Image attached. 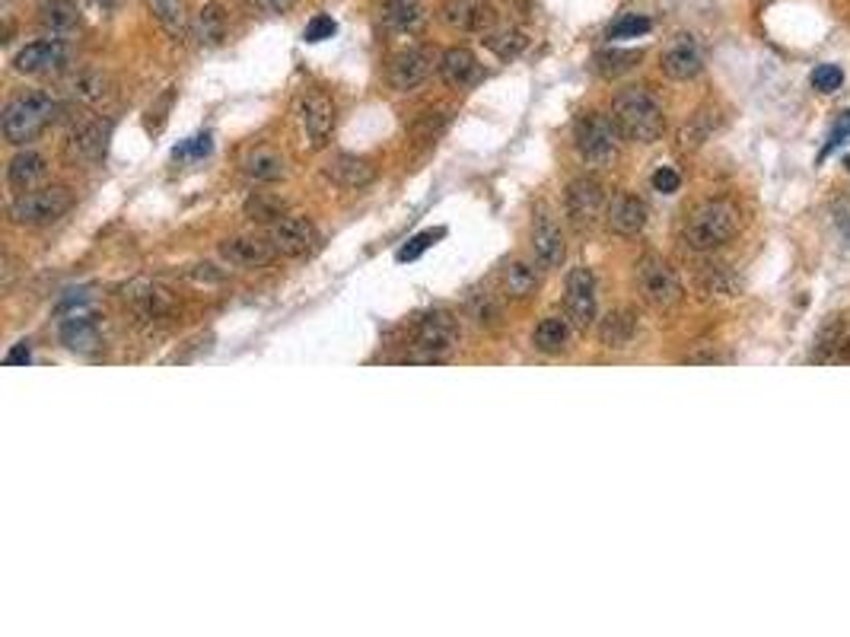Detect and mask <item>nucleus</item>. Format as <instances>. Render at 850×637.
Masks as SVG:
<instances>
[{
    "instance_id": "f257e3e1",
    "label": "nucleus",
    "mask_w": 850,
    "mask_h": 637,
    "mask_svg": "<svg viewBox=\"0 0 850 637\" xmlns=\"http://www.w3.org/2000/svg\"><path fill=\"white\" fill-rule=\"evenodd\" d=\"M612 118L621 131L634 144H656L666 131V115L659 99L647 90V86H628L615 96Z\"/></svg>"
},
{
    "instance_id": "f03ea898",
    "label": "nucleus",
    "mask_w": 850,
    "mask_h": 637,
    "mask_svg": "<svg viewBox=\"0 0 850 637\" xmlns=\"http://www.w3.org/2000/svg\"><path fill=\"white\" fill-rule=\"evenodd\" d=\"M736 233H739L736 204L714 198V201H704L701 208L691 211L682 239L691 252H717L726 243H733Z\"/></svg>"
},
{
    "instance_id": "7ed1b4c3",
    "label": "nucleus",
    "mask_w": 850,
    "mask_h": 637,
    "mask_svg": "<svg viewBox=\"0 0 850 637\" xmlns=\"http://www.w3.org/2000/svg\"><path fill=\"white\" fill-rule=\"evenodd\" d=\"M58 112V102L48 93H23L13 96L4 106V118H0V131L10 144L23 147L51 125V118Z\"/></svg>"
},
{
    "instance_id": "20e7f679",
    "label": "nucleus",
    "mask_w": 850,
    "mask_h": 637,
    "mask_svg": "<svg viewBox=\"0 0 850 637\" xmlns=\"http://www.w3.org/2000/svg\"><path fill=\"white\" fill-rule=\"evenodd\" d=\"M618 144H621V131L615 125V118L602 115V112H586L577 118L574 147L586 166H596V169L612 166L618 160Z\"/></svg>"
},
{
    "instance_id": "39448f33",
    "label": "nucleus",
    "mask_w": 850,
    "mask_h": 637,
    "mask_svg": "<svg viewBox=\"0 0 850 637\" xmlns=\"http://www.w3.org/2000/svg\"><path fill=\"white\" fill-rule=\"evenodd\" d=\"M71 208H74V195L64 185L29 188V192L13 198L10 220L16 227H48V223L61 220Z\"/></svg>"
},
{
    "instance_id": "423d86ee",
    "label": "nucleus",
    "mask_w": 850,
    "mask_h": 637,
    "mask_svg": "<svg viewBox=\"0 0 850 637\" xmlns=\"http://www.w3.org/2000/svg\"><path fill=\"white\" fill-rule=\"evenodd\" d=\"M634 278H637V290L650 306L656 309H672L675 303L682 300V281L675 268L659 255H644L634 268Z\"/></svg>"
},
{
    "instance_id": "0eeeda50",
    "label": "nucleus",
    "mask_w": 850,
    "mask_h": 637,
    "mask_svg": "<svg viewBox=\"0 0 850 637\" xmlns=\"http://www.w3.org/2000/svg\"><path fill=\"white\" fill-rule=\"evenodd\" d=\"M459 344V322L449 309H433V313L421 316L418 322V335H414V354L411 360H424V364H433V360H443L456 351Z\"/></svg>"
},
{
    "instance_id": "6e6552de",
    "label": "nucleus",
    "mask_w": 850,
    "mask_h": 637,
    "mask_svg": "<svg viewBox=\"0 0 850 637\" xmlns=\"http://www.w3.org/2000/svg\"><path fill=\"white\" fill-rule=\"evenodd\" d=\"M67 61H71V48H67L64 39H42V42H32L16 51L13 71L26 74V77H45V74L64 71Z\"/></svg>"
},
{
    "instance_id": "1a4fd4ad",
    "label": "nucleus",
    "mask_w": 850,
    "mask_h": 637,
    "mask_svg": "<svg viewBox=\"0 0 850 637\" xmlns=\"http://www.w3.org/2000/svg\"><path fill=\"white\" fill-rule=\"evenodd\" d=\"M564 306H567V319L574 329L586 332L589 325L596 322V278L589 268H574L567 274V294H564Z\"/></svg>"
},
{
    "instance_id": "9d476101",
    "label": "nucleus",
    "mask_w": 850,
    "mask_h": 637,
    "mask_svg": "<svg viewBox=\"0 0 850 637\" xmlns=\"http://www.w3.org/2000/svg\"><path fill=\"white\" fill-rule=\"evenodd\" d=\"M564 211L577 230H589L605 211V188L596 179H574L567 185Z\"/></svg>"
},
{
    "instance_id": "9b49d317",
    "label": "nucleus",
    "mask_w": 850,
    "mask_h": 637,
    "mask_svg": "<svg viewBox=\"0 0 850 637\" xmlns=\"http://www.w3.org/2000/svg\"><path fill=\"white\" fill-rule=\"evenodd\" d=\"M268 243L274 246L277 255L300 258L319 246V230L309 217H281L271 227Z\"/></svg>"
},
{
    "instance_id": "f8f14e48",
    "label": "nucleus",
    "mask_w": 850,
    "mask_h": 637,
    "mask_svg": "<svg viewBox=\"0 0 850 637\" xmlns=\"http://www.w3.org/2000/svg\"><path fill=\"white\" fill-rule=\"evenodd\" d=\"M659 67H663V74L669 80H679V83L695 80L704 71V48H701V42L695 36H688V32L675 36L666 45L663 58H659Z\"/></svg>"
},
{
    "instance_id": "ddd939ff",
    "label": "nucleus",
    "mask_w": 850,
    "mask_h": 637,
    "mask_svg": "<svg viewBox=\"0 0 850 637\" xmlns=\"http://www.w3.org/2000/svg\"><path fill=\"white\" fill-rule=\"evenodd\" d=\"M300 125L312 150H322L335 131V102L325 93H306L300 99Z\"/></svg>"
},
{
    "instance_id": "4468645a",
    "label": "nucleus",
    "mask_w": 850,
    "mask_h": 637,
    "mask_svg": "<svg viewBox=\"0 0 850 637\" xmlns=\"http://www.w3.org/2000/svg\"><path fill=\"white\" fill-rule=\"evenodd\" d=\"M430 74H433V55H430V48H424V45L398 51V55L392 58V64H389V83L395 86L398 93L418 90L421 83H427Z\"/></svg>"
},
{
    "instance_id": "2eb2a0df",
    "label": "nucleus",
    "mask_w": 850,
    "mask_h": 637,
    "mask_svg": "<svg viewBox=\"0 0 850 637\" xmlns=\"http://www.w3.org/2000/svg\"><path fill=\"white\" fill-rule=\"evenodd\" d=\"M440 16L449 29L456 32H491L497 13L491 0H446L440 7Z\"/></svg>"
},
{
    "instance_id": "dca6fc26",
    "label": "nucleus",
    "mask_w": 850,
    "mask_h": 637,
    "mask_svg": "<svg viewBox=\"0 0 850 637\" xmlns=\"http://www.w3.org/2000/svg\"><path fill=\"white\" fill-rule=\"evenodd\" d=\"M440 77L453 90H468L481 80V64L468 48H446L440 55Z\"/></svg>"
},
{
    "instance_id": "f3484780",
    "label": "nucleus",
    "mask_w": 850,
    "mask_h": 637,
    "mask_svg": "<svg viewBox=\"0 0 850 637\" xmlns=\"http://www.w3.org/2000/svg\"><path fill=\"white\" fill-rule=\"evenodd\" d=\"M106 144H109V125L93 118V122H83L71 131V137H67V153L80 163H96L102 160V153H106Z\"/></svg>"
},
{
    "instance_id": "a211bd4d",
    "label": "nucleus",
    "mask_w": 850,
    "mask_h": 637,
    "mask_svg": "<svg viewBox=\"0 0 850 637\" xmlns=\"http://www.w3.org/2000/svg\"><path fill=\"white\" fill-rule=\"evenodd\" d=\"M605 220H609L612 233L637 236V233H644V227H647V204L640 201L637 195H618L609 204V214H605Z\"/></svg>"
},
{
    "instance_id": "6ab92c4d",
    "label": "nucleus",
    "mask_w": 850,
    "mask_h": 637,
    "mask_svg": "<svg viewBox=\"0 0 850 637\" xmlns=\"http://www.w3.org/2000/svg\"><path fill=\"white\" fill-rule=\"evenodd\" d=\"M532 252L539 258L542 268H561L567 246H564V236L561 227L554 223L551 217H539L532 227Z\"/></svg>"
},
{
    "instance_id": "aec40b11",
    "label": "nucleus",
    "mask_w": 850,
    "mask_h": 637,
    "mask_svg": "<svg viewBox=\"0 0 850 637\" xmlns=\"http://www.w3.org/2000/svg\"><path fill=\"white\" fill-rule=\"evenodd\" d=\"M223 258H227L230 265H239V268H265L271 258L277 255L271 243H265V239H255V236H236V239H227V243L220 246Z\"/></svg>"
},
{
    "instance_id": "412c9836",
    "label": "nucleus",
    "mask_w": 850,
    "mask_h": 637,
    "mask_svg": "<svg viewBox=\"0 0 850 637\" xmlns=\"http://www.w3.org/2000/svg\"><path fill=\"white\" fill-rule=\"evenodd\" d=\"M39 26L51 39H67L80 26V10L74 0H42Z\"/></svg>"
},
{
    "instance_id": "4be33fe9",
    "label": "nucleus",
    "mask_w": 850,
    "mask_h": 637,
    "mask_svg": "<svg viewBox=\"0 0 850 637\" xmlns=\"http://www.w3.org/2000/svg\"><path fill=\"white\" fill-rule=\"evenodd\" d=\"M192 32L201 48H217L227 42V32H230V20H227V10L220 4H204L198 10V16L192 20Z\"/></svg>"
},
{
    "instance_id": "5701e85b",
    "label": "nucleus",
    "mask_w": 850,
    "mask_h": 637,
    "mask_svg": "<svg viewBox=\"0 0 850 637\" xmlns=\"http://www.w3.org/2000/svg\"><path fill=\"white\" fill-rule=\"evenodd\" d=\"M147 10L166 29V36L176 42H182L188 36V29H192V16H188L185 0H147Z\"/></svg>"
},
{
    "instance_id": "b1692460",
    "label": "nucleus",
    "mask_w": 850,
    "mask_h": 637,
    "mask_svg": "<svg viewBox=\"0 0 850 637\" xmlns=\"http://www.w3.org/2000/svg\"><path fill=\"white\" fill-rule=\"evenodd\" d=\"M45 172H48V163H45L42 153L23 150V153H16L7 166V182H10V188H16V192H29L32 185H39L45 179Z\"/></svg>"
},
{
    "instance_id": "393cba45",
    "label": "nucleus",
    "mask_w": 850,
    "mask_h": 637,
    "mask_svg": "<svg viewBox=\"0 0 850 637\" xmlns=\"http://www.w3.org/2000/svg\"><path fill=\"white\" fill-rule=\"evenodd\" d=\"M58 335H61V341L67 344V348L77 351V354H90V351L99 348V325H96L93 316H83V313L67 316L61 322Z\"/></svg>"
},
{
    "instance_id": "a878e982",
    "label": "nucleus",
    "mask_w": 850,
    "mask_h": 637,
    "mask_svg": "<svg viewBox=\"0 0 850 637\" xmlns=\"http://www.w3.org/2000/svg\"><path fill=\"white\" fill-rule=\"evenodd\" d=\"M383 23L402 36H418L424 29V7L418 0H386L383 4Z\"/></svg>"
},
{
    "instance_id": "bb28decb",
    "label": "nucleus",
    "mask_w": 850,
    "mask_h": 637,
    "mask_svg": "<svg viewBox=\"0 0 850 637\" xmlns=\"http://www.w3.org/2000/svg\"><path fill=\"white\" fill-rule=\"evenodd\" d=\"M634 335H637L634 309H612V313L599 322V341L612 351L628 348V344L634 341Z\"/></svg>"
},
{
    "instance_id": "cd10ccee",
    "label": "nucleus",
    "mask_w": 850,
    "mask_h": 637,
    "mask_svg": "<svg viewBox=\"0 0 850 637\" xmlns=\"http://www.w3.org/2000/svg\"><path fill=\"white\" fill-rule=\"evenodd\" d=\"M328 179L341 188H363L373 182V166L363 157H354V153H338L332 166H328Z\"/></svg>"
},
{
    "instance_id": "c85d7f7f",
    "label": "nucleus",
    "mask_w": 850,
    "mask_h": 637,
    "mask_svg": "<svg viewBox=\"0 0 850 637\" xmlns=\"http://www.w3.org/2000/svg\"><path fill=\"white\" fill-rule=\"evenodd\" d=\"M242 169H246V176L255 179V182H277V179L287 176V160H284L277 150L255 147V150L246 153V160H242Z\"/></svg>"
},
{
    "instance_id": "c756f323",
    "label": "nucleus",
    "mask_w": 850,
    "mask_h": 637,
    "mask_svg": "<svg viewBox=\"0 0 850 637\" xmlns=\"http://www.w3.org/2000/svg\"><path fill=\"white\" fill-rule=\"evenodd\" d=\"M570 329H574V325H570V319L564 316H548V319H542L539 325H535V332H532V344H535V351H542V354H561L564 348H567V341H570Z\"/></svg>"
},
{
    "instance_id": "7c9ffc66",
    "label": "nucleus",
    "mask_w": 850,
    "mask_h": 637,
    "mask_svg": "<svg viewBox=\"0 0 850 637\" xmlns=\"http://www.w3.org/2000/svg\"><path fill=\"white\" fill-rule=\"evenodd\" d=\"M535 287H539V274H535L532 265L513 262V265L503 268V294H507L510 300H526V297H532Z\"/></svg>"
},
{
    "instance_id": "2f4dec72",
    "label": "nucleus",
    "mask_w": 850,
    "mask_h": 637,
    "mask_svg": "<svg viewBox=\"0 0 850 637\" xmlns=\"http://www.w3.org/2000/svg\"><path fill=\"white\" fill-rule=\"evenodd\" d=\"M644 61V51L640 48H612V51H599L596 55V71L602 77H621L634 71V67Z\"/></svg>"
},
{
    "instance_id": "473e14b6",
    "label": "nucleus",
    "mask_w": 850,
    "mask_h": 637,
    "mask_svg": "<svg viewBox=\"0 0 850 637\" xmlns=\"http://www.w3.org/2000/svg\"><path fill=\"white\" fill-rule=\"evenodd\" d=\"M67 93H71L77 102L93 106V102L109 96V80L102 77L99 71H80L77 77H71V83H67Z\"/></svg>"
},
{
    "instance_id": "72a5a7b5",
    "label": "nucleus",
    "mask_w": 850,
    "mask_h": 637,
    "mask_svg": "<svg viewBox=\"0 0 850 637\" xmlns=\"http://www.w3.org/2000/svg\"><path fill=\"white\" fill-rule=\"evenodd\" d=\"M484 45H488V51H494L500 61H513V58L523 55L526 36L516 29H500V32H488V36H484Z\"/></svg>"
},
{
    "instance_id": "f704fd0d",
    "label": "nucleus",
    "mask_w": 850,
    "mask_h": 637,
    "mask_svg": "<svg viewBox=\"0 0 850 637\" xmlns=\"http://www.w3.org/2000/svg\"><path fill=\"white\" fill-rule=\"evenodd\" d=\"M701 287L707 290V294L736 297L739 294V278L726 265H707L701 271Z\"/></svg>"
},
{
    "instance_id": "c9c22d12",
    "label": "nucleus",
    "mask_w": 850,
    "mask_h": 637,
    "mask_svg": "<svg viewBox=\"0 0 850 637\" xmlns=\"http://www.w3.org/2000/svg\"><path fill=\"white\" fill-rule=\"evenodd\" d=\"M246 217L249 220H258V223H277L281 220V214L287 211V204L281 201V198H274V195H265V192H255L249 201H246Z\"/></svg>"
},
{
    "instance_id": "e433bc0d",
    "label": "nucleus",
    "mask_w": 850,
    "mask_h": 637,
    "mask_svg": "<svg viewBox=\"0 0 850 637\" xmlns=\"http://www.w3.org/2000/svg\"><path fill=\"white\" fill-rule=\"evenodd\" d=\"M650 20L640 13H624L609 26V39H637V36H647L650 32Z\"/></svg>"
},
{
    "instance_id": "4c0bfd02",
    "label": "nucleus",
    "mask_w": 850,
    "mask_h": 637,
    "mask_svg": "<svg viewBox=\"0 0 850 637\" xmlns=\"http://www.w3.org/2000/svg\"><path fill=\"white\" fill-rule=\"evenodd\" d=\"M844 83V71L838 64H819L812 71V90L819 93H838Z\"/></svg>"
},
{
    "instance_id": "58836bf2",
    "label": "nucleus",
    "mask_w": 850,
    "mask_h": 637,
    "mask_svg": "<svg viewBox=\"0 0 850 637\" xmlns=\"http://www.w3.org/2000/svg\"><path fill=\"white\" fill-rule=\"evenodd\" d=\"M446 230H424V233H418V236H411L408 239V246L398 252V262H414V258L418 255H424L433 243H437V239L443 236Z\"/></svg>"
},
{
    "instance_id": "ea45409f",
    "label": "nucleus",
    "mask_w": 850,
    "mask_h": 637,
    "mask_svg": "<svg viewBox=\"0 0 850 637\" xmlns=\"http://www.w3.org/2000/svg\"><path fill=\"white\" fill-rule=\"evenodd\" d=\"M338 32V23L332 20V16H325V13H319V16H312V20L306 23V32H303V39L306 42H325V39H332Z\"/></svg>"
},
{
    "instance_id": "a19ab883",
    "label": "nucleus",
    "mask_w": 850,
    "mask_h": 637,
    "mask_svg": "<svg viewBox=\"0 0 850 637\" xmlns=\"http://www.w3.org/2000/svg\"><path fill=\"white\" fill-rule=\"evenodd\" d=\"M468 306H472V316L478 319V325H494L500 319V309L494 306V300L488 294H478L468 300Z\"/></svg>"
},
{
    "instance_id": "79ce46f5",
    "label": "nucleus",
    "mask_w": 850,
    "mask_h": 637,
    "mask_svg": "<svg viewBox=\"0 0 850 637\" xmlns=\"http://www.w3.org/2000/svg\"><path fill=\"white\" fill-rule=\"evenodd\" d=\"M679 185H682V176L672 166H659L653 172V188L659 195H675V192H679Z\"/></svg>"
},
{
    "instance_id": "37998d69",
    "label": "nucleus",
    "mask_w": 850,
    "mask_h": 637,
    "mask_svg": "<svg viewBox=\"0 0 850 637\" xmlns=\"http://www.w3.org/2000/svg\"><path fill=\"white\" fill-rule=\"evenodd\" d=\"M211 134H198V137H192V141H185L182 147H176L172 150V157H207V153H211Z\"/></svg>"
},
{
    "instance_id": "c03bdc74",
    "label": "nucleus",
    "mask_w": 850,
    "mask_h": 637,
    "mask_svg": "<svg viewBox=\"0 0 850 637\" xmlns=\"http://www.w3.org/2000/svg\"><path fill=\"white\" fill-rule=\"evenodd\" d=\"M847 137H850V112H844V115H841V122H838V128L831 131L828 144H825V147H822V153H819V163H822V160H825L828 153L835 150V147H841V144L847 141Z\"/></svg>"
},
{
    "instance_id": "a18cd8bd",
    "label": "nucleus",
    "mask_w": 850,
    "mask_h": 637,
    "mask_svg": "<svg viewBox=\"0 0 850 637\" xmlns=\"http://www.w3.org/2000/svg\"><path fill=\"white\" fill-rule=\"evenodd\" d=\"M29 360H32L29 341H20V344H16V348L4 357V364H7V367H16V364H29Z\"/></svg>"
},
{
    "instance_id": "49530a36",
    "label": "nucleus",
    "mask_w": 850,
    "mask_h": 637,
    "mask_svg": "<svg viewBox=\"0 0 850 637\" xmlns=\"http://www.w3.org/2000/svg\"><path fill=\"white\" fill-rule=\"evenodd\" d=\"M262 4H265L271 13H287L293 4H297V0H262Z\"/></svg>"
},
{
    "instance_id": "de8ad7c7",
    "label": "nucleus",
    "mask_w": 850,
    "mask_h": 637,
    "mask_svg": "<svg viewBox=\"0 0 850 637\" xmlns=\"http://www.w3.org/2000/svg\"><path fill=\"white\" fill-rule=\"evenodd\" d=\"M838 360H841V364H850V338H844V341H841V354H838Z\"/></svg>"
},
{
    "instance_id": "09e8293b",
    "label": "nucleus",
    "mask_w": 850,
    "mask_h": 637,
    "mask_svg": "<svg viewBox=\"0 0 850 637\" xmlns=\"http://www.w3.org/2000/svg\"><path fill=\"white\" fill-rule=\"evenodd\" d=\"M93 4H96V7H102V10L109 13V10H118V4H121V0H93Z\"/></svg>"
}]
</instances>
